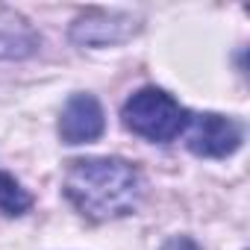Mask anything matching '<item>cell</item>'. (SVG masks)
Wrapping results in <instances>:
<instances>
[{
    "label": "cell",
    "instance_id": "obj_1",
    "mask_svg": "<svg viewBox=\"0 0 250 250\" xmlns=\"http://www.w3.org/2000/svg\"><path fill=\"white\" fill-rule=\"evenodd\" d=\"M62 191L88 221H112L136 212L142 200V174L118 156H88L68 162Z\"/></svg>",
    "mask_w": 250,
    "mask_h": 250
},
{
    "label": "cell",
    "instance_id": "obj_6",
    "mask_svg": "<svg viewBox=\"0 0 250 250\" xmlns=\"http://www.w3.org/2000/svg\"><path fill=\"white\" fill-rule=\"evenodd\" d=\"M39 47V36L30 27V21L0 3V59H27Z\"/></svg>",
    "mask_w": 250,
    "mask_h": 250
},
{
    "label": "cell",
    "instance_id": "obj_5",
    "mask_svg": "<svg viewBox=\"0 0 250 250\" xmlns=\"http://www.w3.org/2000/svg\"><path fill=\"white\" fill-rule=\"evenodd\" d=\"M139 30V21L133 15H121V12H91L80 18L71 27V39L83 47H106L127 42Z\"/></svg>",
    "mask_w": 250,
    "mask_h": 250
},
{
    "label": "cell",
    "instance_id": "obj_3",
    "mask_svg": "<svg viewBox=\"0 0 250 250\" xmlns=\"http://www.w3.org/2000/svg\"><path fill=\"white\" fill-rule=\"evenodd\" d=\"M183 136H186V147L194 156L224 159V156H232L241 147L244 130L232 118H224V115H215V112H200V115H188Z\"/></svg>",
    "mask_w": 250,
    "mask_h": 250
},
{
    "label": "cell",
    "instance_id": "obj_8",
    "mask_svg": "<svg viewBox=\"0 0 250 250\" xmlns=\"http://www.w3.org/2000/svg\"><path fill=\"white\" fill-rule=\"evenodd\" d=\"M162 250H200V244H197L194 238H188V235H177V238L165 241Z\"/></svg>",
    "mask_w": 250,
    "mask_h": 250
},
{
    "label": "cell",
    "instance_id": "obj_4",
    "mask_svg": "<svg viewBox=\"0 0 250 250\" xmlns=\"http://www.w3.org/2000/svg\"><path fill=\"white\" fill-rule=\"evenodd\" d=\"M106 130V115H103V106L94 94H74L65 109H62V118H59V136L65 145H88V142H97Z\"/></svg>",
    "mask_w": 250,
    "mask_h": 250
},
{
    "label": "cell",
    "instance_id": "obj_2",
    "mask_svg": "<svg viewBox=\"0 0 250 250\" xmlns=\"http://www.w3.org/2000/svg\"><path fill=\"white\" fill-rule=\"evenodd\" d=\"M121 118H124V127L133 130L136 136L147 139V142H174L186 121H188V112L162 88H139L121 109Z\"/></svg>",
    "mask_w": 250,
    "mask_h": 250
},
{
    "label": "cell",
    "instance_id": "obj_7",
    "mask_svg": "<svg viewBox=\"0 0 250 250\" xmlns=\"http://www.w3.org/2000/svg\"><path fill=\"white\" fill-rule=\"evenodd\" d=\"M30 206H33V197L27 194V188H21V183L12 174L0 171V212L24 215V212H30Z\"/></svg>",
    "mask_w": 250,
    "mask_h": 250
}]
</instances>
